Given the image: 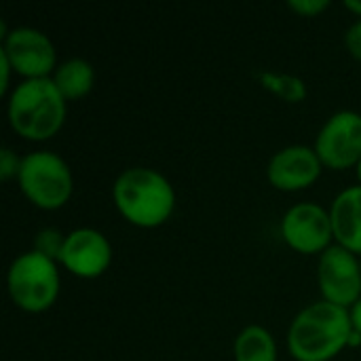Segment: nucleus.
<instances>
[{
    "label": "nucleus",
    "instance_id": "nucleus-1",
    "mask_svg": "<svg viewBox=\"0 0 361 361\" xmlns=\"http://www.w3.org/2000/svg\"><path fill=\"white\" fill-rule=\"evenodd\" d=\"M353 332L349 309L319 300L292 319L288 349L296 361H330L351 345Z\"/></svg>",
    "mask_w": 361,
    "mask_h": 361
},
{
    "label": "nucleus",
    "instance_id": "nucleus-2",
    "mask_svg": "<svg viewBox=\"0 0 361 361\" xmlns=\"http://www.w3.org/2000/svg\"><path fill=\"white\" fill-rule=\"evenodd\" d=\"M112 199L121 216L142 228L161 226L176 207L171 182L152 167H129L118 173Z\"/></svg>",
    "mask_w": 361,
    "mask_h": 361
},
{
    "label": "nucleus",
    "instance_id": "nucleus-3",
    "mask_svg": "<svg viewBox=\"0 0 361 361\" xmlns=\"http://www.w3.org/2000/svg\"><path fill=\"white\" fill-rule=\"evenodd\" d=\"M66 110L68 102L51 76L25 78L11 91L6 116L13 131L25 140L40 142L61 129Z\"/></svg>",
    "mask_w": 361,
    "mask_h": 361
},
{
    "label": "nucleus",
    "instance_id": "nucleus-4",
    "mask_svg": "<svg viewBox=\"0 0 361 361\" xmlns=\"http://www.w3.org/2000/svg\"><path fill=\"white\" fill-rule=\"evenodd\" d=\"M6 288L11 300L27 313L51 309L59 296V271L55 260L34 250L19 254L8 267Z\"/></svg>",
    "mask_w": 361,
    "mask_h": 361
},
{
    "label": "nucleus",
    "instance_id": "nucleus-5",
    "mask_svg": "<svg viewBox=\"0 0 361 361\" xmlns=\"http://www.w3.org/2000/svg\"><path fill=\"white\" fill-rule=\"evenodd\" d=\"M21 192L40 209L63 207L74 190L70 165L51 150H34L21 159L19 169Z\"/></svg>",
    "mask_w": 361,
    "mask_h": 361
},
{
    "label": "nucleus",
    "instance_id": "nucleus-6",
    "mask_svg": "<svg viewBox=\"0 0 361 361\" xmlns=\"http://www.w3.org/2000/svg\"><path fill=\"white\" fill-rule=\"evenodd\" d=\"M317 283L324 300L351 309L361 298V262L343 245H330L319 256Z\"/></svg>",
    "mask_w": 361,
    "mask_h": 361
},
{
    "label": "nucleus",
    "instance_id": "nucleus-7",
    "mask_svg": "<svg viewBox=\"0 0 361 361\" xmlns=\"http://www.w3.org/2000/svg\"><path fill=\"white\" fill-rule=\"evenodd\" d=\"M315 152L330 169H347L361 159V114L355 110L334 112L315 137Z\"/></svg>",
    "mask_w": 361,
    "mask_h": 361
},
{
    "label": "nucleus",
    "instance_id": "nucleus-8",
    "mask_svg": "<svg viewBox=\"0 0 361 361\" xmlns=\"http://www.w3.org/2000/svg\"><path fill=\"white\" fill-rule=\"evenodd\" d=\"M0 51L8 57L13 70L25 78H47L55 72V44L51 38L32 27L17 25L2 38Z\"/></svg>",
    "mask_w": 361,
    "mask_h": 361
},
{
    "label": "nucleus",
    "instance_id": "nucleus-9",
    "mask_svg": "<svg viewBox=\"0 0 361 361\" xmlns=\"http://www.w3.org/2000/svg\"><path fill=\"white\" fill-rule=\"evenodd\" d=\"M281 237L300 254L326 252L334 239L330 212L311 201L292 205L281 220Z\"/></svg>",
    "mask_w": 361,
    "mask_h": 361
},
{
    "label": "nucleus",
    "instance_id": "nucleus-10",
    "mask_svg": "<svg viewBox=\"0 0 361 361\" xmlns=\"http://www.w3.org/2000/svg\"><path fill=\"white\" fill-rule=\"evenodd\" d=\"M59 262L76 277L95 279L112 262V245L97 228H74L66 235V245Z\"/></svg>",
    "mask_w": 361,
    "mask_h": 361
},
{
    "label": "nucleus",
    "instance_id": "nucleus-11",
    "mask_svg": "<svg viewBox=\"0 0 361 361\" xmlns=\"http://www.w3.org/2000/svg\"><path fill=\"white\" fill-rule=\"evenodd\" d=\"M322 167L324 163L319 161L315 148L292 144L271 157L267 176L279 190H302L319 178Z\"/></svg>",
    "mask_w": 361,
    "mask_h": 361
},
{
    "label": "nucleus",
    "instance_id": "nucleus-12",
    "mask_svg": "<svg viewBox=\"0 0 361 361\" xmlns=\"http://www.w3.org/2000/svg\"><path fill=\"white\" fill-rule=\"evenodd\" d=\"M334 239L353 254H361V184L347 186L330 207Z\"/></svg>",
    "mask_w": 361,
    "mask_h": 361
},
{
    "label": "nucleus",
    "instance_id": "nucleus-13",
    "mask_svg": "<svg viewBox=\"0 0 361 361\" xmlns=\"http://www.w3.org/2000/svg\"><path fill=\"white\" fill-rule=\"evenodd\" d=\"M51 78L57 85L59 93L66 97V102H70V99H78V97L87 95L93 89L95 70L87 59L70 57L55 68Z\"/></svg>",
    "mask_w": 361,
    "mask_h": 361
},
{
    "label": "nucleus",
    "instance_id": "nucleus-14",
    "mask_svg": "<svg viewBox=\"0 0 361 361\" xmlns=\"http://www.w3.org/2000/svg\"><path fill=\"white\" fill-rule=\"evenodd\" d=\"M235 361H277V345L273 334L262 326H247L235 338Z\"/></svg>",
    "mask_w": 361,
    "mask_h": 361
},
{
    "label": "nucleus",
    "instance_id": "nucleus-15",
    "mask_svg": "<svg viewBox=\"0 0 361 361\" xmlns=\"http://www.w3.org/2000/svg\"><path fill=\"white\" fill-rule=\"evenodd\" d=\"M260 80L267 89L275 91L279 97L288 102H300L307 95V85L302 78L294 74H277V72H262Z\"/></svg>",
    "mask_w": 361,
    "mask_h": 361
},
{
    "label": "nucleus",
    "instance_id": "nucleus-16",
    "mask_svg": "<svg viewBox=\"0 0 361 361\" xmlns=\"http://www.w3.org/2000/svg\"><path fill=\"white\" fill-rule=\"evenodd\" d=\"M63 245H66V235H61L57 228H42L34 237V252H38L55 262H59Z\"/></svg>",
    "mask_w": 361,
    "mask_h": 361
},
{
    "label": "nucleus",
    "instance_id": "nucleus-17",
    "mask_svg": "<svg viewBox=\"0 0 361 361\" xmlns=\"http://www.w3.org/2000/svg\"><path fill=\"white\" fill-rule=\"evenodd\" d=\"M19 169H21V159L11 150V148H2L0 150V180H11V178H17L19 176Z\"/></svg>",
    "mask_w": 361,
    "mask_h": 361
},
{
    "label": "nucleus",
    "instance_id": "nucleus-18",
    "mask_svg": "<svg viewBox=\"0 0 361 361\" xmlns=\"http://www.w3.org/2000/svg\"><path fill=\"white\" fill-rule=\"evenodd\" d=\"M290 8H294L298 15L313 17L330 6V0H288Z\"/></svg>",
    "mask_w": 361,
    "mask_h": 361
},
{
    "label": "nucleus",
    "instance_id": "nucleus-19",
    "mask_svg": "<svg viewBox=\"0 0 361 361\" xmlns=\"http://www.w3.org/2000/svg\"><path fill=\"white\" fill-rule=\"evenodd\" d=\"M345 44H347V49H349V53L353 57L361 59V17L355 19L349 25V30L345 32Z\"/></svg>",
    "mask_w": 361,
    "mask_h": 361
},
{
    "label": "nucleus",
    "instance_id": "nucleus-20",
    "mask_svg": "<svg viewBox=\"0 0 361 361\" xmlns=\"http://www.w3.org/2000/svg\"><path fill=\"white\" fill-rule=\"evenodd\" d=\"M0 72H2V78H0V93H6L11 72H15V70H13V66H11V61H8V57H6L2 51H0Z\"/></svg>",
    "mask_w": 361,
    "mask_h": 361
},
{
    "label": "nucleus",
    "instance_id": "nucleus-21",
    "mask_svg": "<svg viewBox=\"0 0 361 361\" xmlns=\"http://www.w3.org/2000/svg\"><path fill=\"white\" fill-rule=\"evenodd\" d=\"M349 313H351V324H353V330L357 332L361 336V298L349 309Z\"/></svg>",
    "mask_w": 361,
    "mask_h": 361
},
{
    "label": "nucleus",
    "instance_id": "nucleus-22",
    "mask_svg": "<svg viewBox=\"0 0 361 361\" xmlns=\"http://www.w3.org/2000/svg\"><path fill=\"white\" fill-rule=\"evenodd\" d=\"M345 6L361 17V0H345Z\"/></svg>",
    "mask_w": 361,
    "mask_h": 361
},
{
    "label": "nucleus",
    "instance_id": "nucleus-23",
    "mask_svg": "<svg viewBox=\"0 0 361 361\" xmlns=\"http://www.w3.org/2000/svg\"><path fill=\"white\" fill-rule=\"evenodd\" d=\"M357 178H360V182H361V159H360V163H357Z\"/></svg>",
    "mask_w": 361,
    "mask_h": 361
},
{
    "label": "nucleus",
    "instance_id": "nucleus-24",
    "mask_svg": "<svg viewBox=\"0 0 361 361\" xmlns=\"http://www.w3.org/2000/svg\"><path fill=\"white\" fill-rule=\"evenodd\" d=\"M360 262H361V260H360Z\"/></svg>",
    "mask_w": 361,
    "mask_h": 361
}]
</instances>
